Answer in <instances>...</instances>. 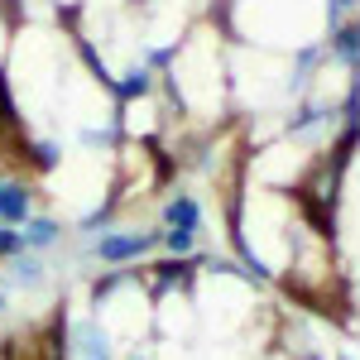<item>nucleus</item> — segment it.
Returning a JSON list of instances; mask_svg holds the SVG:
<instances>
[{
    "instance_id": "nucleus-1",
    "label": "nucleus",
    "mask_w": 360,
    "mask_h": 360,
    "mask_svg": "<svg viewBox=\"0 0 360 360\" xmlns=\"http://www.w3.org/2000/svg\"><path fill=\"white\" fill-rule=\"evenodd\" d=\"M91 317L106 327V336L115 341V351L144 346L154 336V298L144 288L139 269H106L91 283Z\"/></svg>"
},
{
    "instance_id": "nucleus-2",
    "label": "nucleus",
    "mask_w": 360,
    "mask_h": 360,
    "mask_svg": "<svg viewBox=\"0 0 360 360\" xmlns=\"http://www.w3.org/2000/svg\"><path fill=\"white\" fill-rule=\"evenodd\" d=\"M154 250H159V231H101V236L86 245V255H91L96 264L120 269V264H139V259L154 255Z\"/></svg>"
},
{
    "instance_id": "nucleus-3",
    "label": "nucleus",
    "mask_w": 360,
    "mask_h": 360,
    "mask_svg": "<svg viewBox=\"0 0 360 360\" xmlns=\"http://www.w3.org/2000/svg\"><path fill=\"white\" fill-rule=\"evenodd\" d=\"M164 231H193V236H202V202H197V193L173 188L164 197Z\"/></svg>"
},
{
    "instance_id": "nucleus-4",
    "label": "nucleus",
    "mask_w": 360,
    "mask_h": 360,
    "mask_svg": "<svg viewBox=\"0 0 360 360\" xmlns=\"http://www.w3.org/2000/svg\"><path fill=\"white\" fill-rule=\"evenodd\" d=\"M29 217H34V188L25 178H0V221L25 226Z\"/></svg>"
},
{
    "instance_id": "nucleus-5",
    "label": "nucleus",
    "mask_w": 360,
    "mask_h": 360,
    "mask_svg": "<svg viewBox=\"0 0 360 360\" xmlns=\"http://www.w3.org/2000/svg\"><path fill=\"white\" fill-rule=\"evenodd\" d=\"M327 58L341 63V68H351V72L360 77V20H341V25H332Z\"/></svg>"
},
{
    "instance_id": "nucleus-6",
    "label": "nucleus",
    "mask_w": 360,
    "mask_h": 360,
    "mask_svg": "<svg viewBox=\"0 0 360 360\" xmlns=\"http://www.w3.org/2000/svg\"><path fill=\"white\" fill-rule=\"evenodd\" d=\"M5 283L10 288H44L49 283V269L34 250H20L15 259H5Z\"/></svg>"
},
{
    "instance_id": "nucleus-7",
    "label": "nucleus",
    "mask_w": 360,
    "mask_h": 360,
    "mask_svg": "<svg viewBox=\"0 0 360 360\" xmlns=\"http://www.w3.org/2000/svg\"><path fill=\"white\" fill-rule=\"evenodd\" d=\"M20 236H25V250H34V255H39V250H53L58 240H63V221H58V217H39V212H34V217L20 226Z\"/></svg>"
},
{
    "instance_id": "nucleus-8",
    "label": "nucleus",
    "mask_w": 360,
    "mask_h": 360,
    "mask_svg": "<svg viewBox=\"0 0 360 360\" xmlns=\"http://www.w3.org/2000/svg\"><path fill=\"white\" fill-rule=\"evenodd\" d=\"M159 250H168V255H197V236L193 231H164L159 226Z\"/></svg>"
},
{
    "instance_id": "nucleus-9",
    "label": "nucleus",
    "mask_w": 360,
    "mask_h": 360,
    "mask_svg": "<svg viewBox=\"0 0 360 360\" xmlns=\"http://www.w3.org/2000/svg\"><path fill=\"white\" fill-rule=\"evenodd\" d=\"M20 250H25V236H20V226H5V221H0V264H5V259H15Z\"/></svg>"
},
{
    "instance_id": "nucleus-10",
    "label": "nucleus",
    "mask_w": 360,
    "mask_h": 360,
    "mask_svg": "<svg viewBox=\"0 0 360 360\" xmlns=\"http://www.w3.org/2000/svg\"><path fill=\"white\" fill-rule=\"evenodd\" d=\"M0 312H5V283H0Z\"/></svg>"
}]
</instances>
